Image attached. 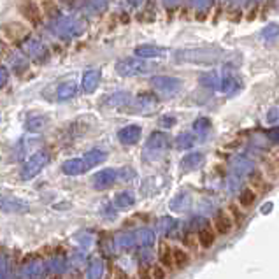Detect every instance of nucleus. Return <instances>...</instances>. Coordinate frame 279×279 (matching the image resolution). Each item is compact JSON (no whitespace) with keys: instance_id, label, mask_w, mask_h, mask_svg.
Returning a JSON list of instances; mask_svg holds the SVG:
<instances>
[{"instance_id":"nucleus-2","label":"nucleus","mask_w":279,"mask_h":279,"mask_svg":"<svg viewBox=\"0 0 279 279\" xmlns=\"http://www.w3.org/2000/svg\"><path fill=\"white\" fill-rule=\"evenodd\" d=\"M151 70V65L142 62L141 58H123L116 63V72L121 78H132V75H141Z\"/></svg>"},{"instance_id":"nucleus-35","label":"nucleus","mask_w":279,"mask_h":279,"mask_svg":"<svg viewBox=\"0 0 279 279\" xmlns=\"http://www.w3.org/2000/svg\"><path fill=\"white\" fill-rule=\"evenodd\" d=\"M113 279H129V276H126V272L125 270H121V269H114V272H113Z\"/></svg>"},{"instance_id":"nucleus-15","label":"nucleus","mask_w":279,"mask_h":279,"mask_svg":"<svg viewBox=\"0 0 279 279\" xmlns=\"http://www.w3.org/2000/svg\"><path fill=\"white\" fill-rule=\"evenodd\" d=\"M75 93H78V85H75L74 81L62 83V85L58 86V90H57L58 100H70V98L75 97Z\"/></svg>"},{"instance_id":"nucleus-11","label":"nucleus","mask_w":279,"mask_h":279,"mask_svg":"<svg viewBox=\"0 0 279 279\" xmlns=\"http://www.w3.org/2000/svg\"><path fill=\"white\" fill-rule=\"evenodd\" d=\"M62 170H63V174H67V176H78V174H85L88 169H86L83 158H72V160H67L63 163Z\"/></svg>"},{"instance_id":"nucleus-46","label":"nucleus","mask_w":279,"mask_h":279,"mask_svg":"<svg viewBox=\"0 0 279 279\" xmlns=\"http://www.w3.org/2000/svg\"><path fill=\"white\" fill-rule=\"evenodd\" d=\"M70 279H72V277H70Z\"/></svg>"},{"instance_id":"nucleus-3","label":"nucleus","mask_w":279,"mask_h":279,"mask_svg":"<svg viewBox=\"0 0 279 279\" xmlns=\"http://www.w3.org/2000/svg\"><path fill=\"white\" fill-rule=\"evenodd\" d=\"M47 162H49V155H47V151H37V153L32 155L29 160H27L25 165H23L21 177L23 179H32L34 176H37V174L41 172V169L46 165Z\"/></svg>"},{"instance_id":"nucleus-24","label":"nucleus","mask_w":279,"mask_h":279,"mask_svg":"<svg viewBox=\"0 0 279 279\" xmlns=\"http://www.w3.org/2000/svg\"><path fill=\"white\" fill-rule=\"evenodd\" d=\"M46 125H47V118L44 116H34L27 121V129H29L30 132H41V130L46 129Z\"/></svg>"},{"instance_id":"nucleus-9","label":"nucleus","mask_w":279,"mask_h":279,"mask_svg":"<svg viewBox=\"0 0 279 279\" xmlns=\"http://www.w3.org/2000/svg\"><path fill=\"white\" fill-rule=\"evenodd\" d=\"M98 85H100V70L98 69L86 70L85 75H83V90L86 93H93L98 88Z\"/></svg>"},{"instance_id":"nucleus-32","label":"nucleus","mask_w":279,"mask_h":279,"mask_svg":"<svg viewBox=\"0 0 279 279\" xmlns=\"http://www.w3.org/2000/svg\"><path fill=\"white\" fill-rule=\"evenodd\" d=\"M151 277L153 279H165L167 277V272H165V269L158 264V265H155L153 269H151Z\"/></svg>"},{"instance_id":"nucleus-4","label":"nucleus","mask_w":279,"mask_h":279,"mask_svg":"<svg viewBox=\"0 0 279 279\" xmlns=\"http://www.w3.org/2000/svg\"><path fill=\"white\" fill-rule=\"evenodd\" d=\"M18 11L23 16V19H27L30 25L34 27L42 25V11L41 6L35 0H21L18 6Z\"/></svg>"},{"instance_id":"nucleus-30","label":"nucleus","mask_w":279,"mask_h":279,"mask_svg":"<svg viewBox=\"0 0 279 279\" xmlns=\"http://www.w3.org/2000/svg\"><path fill=\"white\" fill-rule=\"evenodd\" d=\"M116 244H118V248H121V249L132 248V246H134V235H129V234L119 235L118 241H116Z\"/></svg>"},{"instance_id":"nucleus-43","label":"nucleus","mask_w":279,"mask_h":279,"mask_svg":"<svg viewBox=\"0 0 279 279\" xmlns=\"http://www.w3.org/2000/svg\"><path fill=\"white\" fill-rule=\"evenodd\" d=\"M277 170H279V165H277Z\"/></svg>"},{"instance_id":"nucleus-34","label":"nucleus","mask_w":279,"mask_h":279,"mask_svg":"<svg viewBox=\"0 0 279 279\" xmlns=\"http://www.w3.org/2000/svg\"><path fill=\"white\" fill-rule=\"evenodd\" d=\"M7 78H9V74H7V69L0 67V88H2V86L7 83Z\"/></svg>"},{"instance_id":"nucleus-33","label":"nucleus","mask_w":279,"mask_h":279,"mask_svg":"<svg viewBox=\"0 0 279 279\" xmlns=\"http://www.w3.org/2000/svg\"><path fill=\"white\" fill-rule=\"evenodd\" d=\"M139 279H153L151 277V270L147 267H141L139 269Z\"/></svg>"},{"instance_id":"nucleus-14","label":"nucleus","mask_w":279,"mask_h":279,"mask_svg":"<svg viewBox=\"0 0 279 279\" xmlns=\"http://www.w3.org/2000/svg\"><path fill=\"white\" fill-rule=\"evenodd\" d=\"M158 260L163 269H174V262H172V248H170L169 242L163 241L158 248Z\"/></svg>"},{"instance_id":"nucleus-19","label":"nucleus","mask_w":279,"mask_h":279,"mask_svg":"<svg viewBox=\"0 0 279 279\" xmlns=\"http://www.w3.org/2000/svg\"><path fill=\"white\" fill-rule=\"evenodd\" d=\"M109 2L111 0H86V13L90 14H102L107 11V7H109Z\"/></svg>"},{"instance_id":"nucleus-12","label":"nucleus","mask_w":279,"mask_h":279,"mask_svg":"<svg viewBox=\"0 0 279 279\" xmlns=\"http://www.w3.org/2000/svg\"><path fill=\"white\" fill-rule=\"evenodd\" d=\"M197 242L202 246L204 249H209L214 246V242H216V232H214V229H211V226H204V229L198 230L197 234Z\"/></svg>"},{"instance_id":"nucleus-42","label":"nucleus","mask_w":279,"mask_h":279,"mask_svg":"<svg viewBox=\"0 0 279 279\" xmlns=\"http://www.w3.org/2000/svg\"><path fill=\"white\" fill-rule=\"evenodd\" d=\"M0 44H2V39H0Z\"/></svg>"},{"instance_id":"nucleus-31","label":"nucleus","mask_w":279,"mask_h":279,"mask_svg":"<svg viewBox=\"0 0 279 279\" xmlns=\"http://www.w3.org/2000/svg\"><path fill=\"white\" fill-rule=\"evenodd\" d=\"M137 237H139V241H141L142 244H151V242H153V234H151L149 230H146V229L139 230Z\"/></svg>"},{"instance_id":"nucleus-41","label":"nucleus","mask_w":279,"mask_h":279,"mask_svg":"<svg viewBox=\"0 0 279 279\" xmlns=\"http://www.w3.org/2000/svg\"><path fill=\"white\" fill-rule=\"evenodd\" d=\"M35 2H39V4H41V2H46V0H35Z\"/></svg>"},{"instance_id":"nucleus-17","label":"nucleus","mask_w":279,"mask_h":279,"mask_svg":"<svg viewBox=\"0 0 279 279\" xmlns=\"http://www.w3.org/2000/svg\"><path fill=\"white\" fill-rule=\"evenodd\" d=\"M165 53L163 49H160V47H157V46H137L134 49V55L135 57H139V58H157V57H162V55Z\"/></svg>"},{"instance_id":"nucleus-16","label":"nucleus","mask_w":279,"mask_h":279,"mask_svg":"<svg viewBox=\"0 0 279 279\" xmlns=\"http://www.w3.org/2000/svg\"><path fill=\"white\" fill-rule=\"evenodd\" d=\"M107 158V155L104 153V151L100 149H93V151H88V153L83 157V162H85V165H86V169H93V167H97V165H100V163L106 160Z\"/></svg>"},{"instance_id":"nucleus-44","label":"nucleus","mask_w":279,"mask_h":279,"mask_svg":"<svg viewBox=\"0 0 279 279\" xmlns=\"http://www.w3.org/2000/svg\"><path fill=\"white\" fill-rule=\"evenodd\" d=\"M167 2H170V0H167Z\"/></svg>"},{"instance_id":"nucleus-45","label":"nucleus","mask_w":279,"mask_h":279,"mask_svg":"<svg viewBox=\"0 0 279 279\" xmlns=\"http://www.w3.org/2000/svg\"><path fill=\"white\" fill-rule=\"evenodd\" d=\"M106 279H109V277H106Z\"/></svg>"},{"instance_id":"nucleus-39","label":"nucleus","mask_w":279,"mask_h":279,"mask_svg":"<svg viewBox=\"0 0 279 279\" xmlns=\"http://www.w3.org/2000/svg\"><path fill=\"white\" fill-rule=\"evenodd\" d=\"M49 279H63V277H62V274H60V272H53L49 276Z\"/></svg>"},{"instance_id":"nucleus-13","label":"nucleus","mask_w":279,"mask_h":279,"mask_svg":"<svg viewBox=\"0 0 279 279\" xmlns=\"http://www.w3.org/2000/svg\"><path fill=\"white\" fill-rule=\"evenodd\" d=\"M0 209L6 213H23V211H29V206L21 200H16V198L0 197Z\"/></svg>"},{"instance_id":"nucleus-7","label":"nucleus","mask_w":279,"mask_h":279,"mask_svg":"<svg viewBox=\"0 0 279 279\" xmlns=\"http://www.w3.org/2000/svg\"><path fill=\"white\" fill-rule=\"evenodd\" d=\"M0 30L6 35L7 41H23V39L29 37V29H27L23 23H18V21L6 23V25L0 27Z\"/></svg>"},{"instance_id":"nucleus-22","label":"nucleus","mask_w":279,"mask_h":279,"mask_svg":"<svg viewBox=\"0 0 279 279\" xmlns=\"http://www.w3.org/2000/svg\"><path fill=\"white\" fill-rule=\"evenodd\" d=\"M255 200H257V191H253L251 188H246L241 191V195H239V206L242 207V209H248L255 204Z\"/></svg>"},{"instance_id":"nucleus-20","label":"nucleus","mask_w":279,"mask_h":279,"mask_svg":"<svg viewBox=\"0 0 279 279\" xmlns=\"http://www.w3.org/2000/svg\"><path fill=\"white\" fill-rule=\"evenodd\" d=\"M172 262L176 269H183L190 264V255L188 251H185L183 248H172Z\"/></svg>"},{"instance_id":"nucleus-6","label":"nucleus","mask_w":279,"mask_h":279,"mask_svg":"<svg viewBox=\"0 0 279 279\" xmlns=\"http://www.w3.org/2000/svg\"><path fill=\"white\" fill-rule=\"evenodd\" d=\"M116 181H118V170L116 169H106V170L97 172L93 177H91V186H93L95 190L102 191V190H107L109 186H113Z\"/></svg>"},{"instance_id":"nucleus-18","label":"nucleus","mask_w":279,"mask_h":279,"mask_svg":"<svg viewBox=\"0 0 279 279\" xmlns=\"http://www.w3.org/2000/svg\"><path fill=\"white\" fill-rule=\"evenodd\" d=\"M130 102V95L126 91H116L106 98V104L109 107H125Z\"/></svg>"},{"instance_id":"nucleus-40","label":"nucleus","mask_w":279,"mask_h":279,"mask_svg":"<svg viewBox=\"0 0 279 279\" xmlns=\"http://www.w3.org/2000/svg\"><path fill=\"white\" fill-rule=\"evenodd\" d=\"M142 0H129V4L130 6H139V4H141Z\"/></svg>"},{"instance_id":"nucleus-27","label":"nucleus","mask_w":279,"mask_h":279,"mask_svg":"<svg viewBox=\"0 0 279 279\" xmlns=\"http://www.w3.org/2000/svg\"><path fill=\"white\" fill-rule=\"evenodd\" d=\"M104 276V264L102 262H93L90 265L88 272H86V279H100Z\"/></svg>"},{"instance_id":"nucleus-25","label":"nucleus","mask_w":279,"mask_h":279,"mask_svg":"<svg viewBox=\"0 0 279 279\" xmlns=\"http://www.w3.org/2000/svg\"><path fill=\"white\" fill-rule=\"evenodd\" d=\"M249 183H251V190L253 191H258V190H265L267 188V181L264 177V174L260 172V170H257V172H253L249 176Z\"/></svg>"},{"instance_id":"nucleus-37","label":"nucleus","mask_w":279,"mask_h":279,"mask_svg":"<svg viewBox=\"0 0 279 279\" xmlns=\"http://www.w3.org/2000/svg\"><path fill=\"white\" fill-rule=\"evenodd\" d=\"M185 244H186V246H195L197 242H195V239L191 237V235H188V237L185 239Z\"/></svg>"},{"instance_id":"nucleus-5","label":"nucleus","mask_w":279,"mask_h":279,"mask_svg":"<svg viewBox=\"0 0 279 279\" xmlns=\"http://www.w3.org/2000/svg\"><path fill=\"white\" fill-rule=\"evenodd\" d=\"M21 49L25 55H29L32 60L35 62H44L47 58V49L46 46L42 44L41 39H35V37H29L25 39V42L21 44Z\"/></svg>"},{"instance_id":"nucleus-36","label":"nucleus","mask_w":279,"mask_h":279,"mask_svg":"<svg viewBox=\"0 0 279 279\" xmlns=\"http://www.w3.org/2000/svg\"><path fill=\"white\" fill-rule=\"evenodd\" d=\"M60 4H62V6H65L67 9H70V7H74L75 0H60Z\"/></svg>"},{"instance_id":"nucleus-38","label":"nucleus","mask_w":279,"mask_h":279,"mask_svg":"<svg viewBox=\"0 0 279 279\" xmlns=\"http://www.w3.org/2000/svg\"><path fill=\"white\" fill-rule=\"evenodd\" d=\"M4 274H6V264H4V260L0 258V277H2Z\"/></svg>"},{"instance_id":"nucleus-26","label":"nucleus","mask_w":279,"mask_h":279,"mask_svg":"<svg viewBox=\"0 0 279 279\" xmlns=\"http://www.w3.org/2000/svg\"><path fill=\"white\" fill-rule=\"evenodd\" d=\"M229 214H230V218H232V221H234V226L235 225H242L244 216H246L244 211H242V207H239V204H230Z\"/></svg>"},{"instance_id":"nucleus-29","label":"nucleus","mask_w":279,"mask_h":279,"mask_svg":"<svg viewBox=\"0 0 279 279\" xmlns=\"http://www.w3.org/2000/svg\"><path fill=\"white\" fill-rule=\"evenodd\" d=\"M137 106L141 107V109L147 111L151 106H155V98H153V95L141 93V95H139V97H137Z\"/></svg>"},{"instance_id":"nucleus-10","label":"nucleus","mask_w":279,"mask_h":279,"mask_svg":"<svg viewBox=\"0 0 279 279\" xmlns=\"http://www.w3.org/2000/svg\"><path fill=\"white\" fill-rule=\"evenodd\" d=\"M118 139L123 144H135L141 139V126L139 125H129L125 129L119 130Z\"/></svg>"},{"instance_id":"nucleus-21","label":"nucleus","mask_w":279,"mask_h":279,"mask_svg":"<svg viewBox=\"0 0 279 279\" xmlns=\"http://www.w3.org/2000/svg\"><path fill=\"white\" fill-rule=\"evenodd\" d=\"M155 88L162 90V91H170V90H176V86L179 85V81L176 79H170V78H153L151 79Z\"/></svg>"},{"instance_id":"nucleus-28","label":"nucleus","mask_w":279,"mask_h":279,"mask_svg":"<svg viewBox=\"0 0 279 279\" xmlns=\"http://www.w3.org/2000/svg\"><path fill=\"white\" fill-rule=\"evenodd\" d=\"M41 11H44V13L53 19L58 18V7H57V4H55V0H46V2H41Z\"/></svg>"},{"instance_id":"nucleus-8","label":"nucleus","mask_w":279,"mask_h":279,"mask_svg":"<svg viewBox=\"0 0 279 279\" xmlns=\"http://www.w3.org/2000/svg\"><path fill=\"white\" fill-rule=\"evenodd\" d=\"M213 226H214V232L216 234L229 235L234 230V221H232V218H230V214L226 213V211H220V213L214 216Z\"/></svg>"},{"instance_id":"nucleus-1","label":"nucleus","mask_w":279,"mask_h":279,"mask_svg":"<svg viewBox=\"0 0 279 279\" xmlns=\"http://www.w3.org/2000/svg\"><path fill=\"white\" fill-rule=\"evenodd\" d=\"M49 30L53 32L57 37L63 39V41H70V39L83 35L85 23H83L81 19L72 18V16H58L57 19L51 21Z\"/></svg>"},{"instance_id":"nucleus-23","label":"nucleus","mask_w":279,"mask_h":279,"mask_svg":"<svg viewBox=\"0 0 279 279\" xmlns=\"http://www.w3.org/2000/svg\"><path fill=\"white\" fill-rule=\"evenodd\" d=\"M134 202L135 198L130 191H121V193H118L116 198H114V206H116L118 209H126V207L134 206Z\"/></svg>"}]
</instances>
